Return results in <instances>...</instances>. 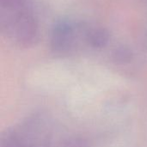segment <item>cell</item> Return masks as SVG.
I'll list each match as a JSON object with an SVG mask.
<instances>
[{
  "instance_id": "1",
  "label": "cell",
  "mask_w": 147,
  "mask_h": 147,
  "mask_svg": "<svg viewBox=\"0 0 147 147\" xmlns=\"http://www.w3.org/2000/svg\"><path fill=\"white\" fill-rule=\"evenodd\" d=\"M1 147H22V141L15 134H7L6 137L2 140Z\"/></svg>"
}]
</instances>
